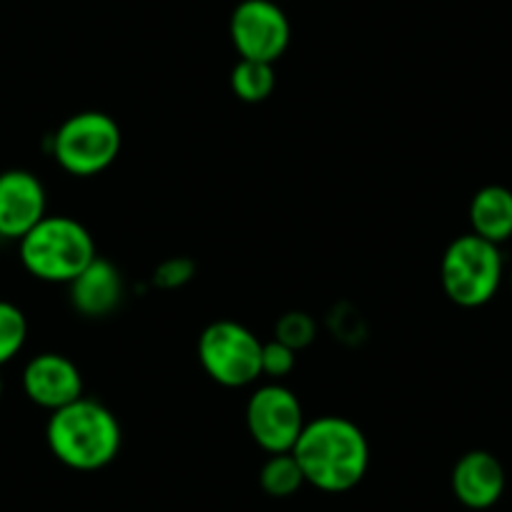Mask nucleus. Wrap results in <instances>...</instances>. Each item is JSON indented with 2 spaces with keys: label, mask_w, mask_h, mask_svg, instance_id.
Returning a JSON list of instances; mask_svg holds the SVG:
<instances>
[{
  "label": "nucleus",
  "mask_w": 512,
  "mask_h": 512,
  "mask_svg": "<svg viewBox=\"0 0 512 512\" xmlns=\"http://www.w3.org/2000/svg\"><path fill=\"white\" fill-rule=\"evenodd\" d=\"M472 234L500 246L512 236V191L507 186H482L470 201Z\"/></svg>",
  "instance_id": "13"
},
{
  "label": "nucleus",
  "mask_w": 512,
  "mask_h": 512,
  "mask_svg": "<svg viewBox=\"0 0 512 512\" xmlns=\"http://www.w3.org/2000/svg\"><path fill=\"white\" fill-rule=\"evenodd\" d=\"M314 337H317V324H314V319L309 314L287 312L277 322V337L274 339L292 347L294 352H299V349L309 347L314 342Z\"/></svg>",
  "instance_id": "17"
},
{
  "label": "nucleus",
  "mask_w": 512,
  "mask_h": 512,
  "mask_svg": "<svg viewBox=\"0 0 512 512\" xmlns=\"http://www.w3.org/2000/svg\"><path fill=\"white\" fill-rule=\"evenodd\" d=\"M292 455L307 485L322 492H347L367 475L369 442L352 420L324 415L304 425Z\"/></svg>",
  "instance_id": "1"
},
{
  "label": "nucleus",
  "mask_w": 512,
  "mask_h": 512,
  "mask_svg": "<svg viewBox=\"0 0 512 512\" xmlns=\"http://www.w3.org/2000/svg\"><path fill=\"white\" fill-rule=\"evenodd\" d=\"M121 126L103 111H81L53 134V159L73 176H96L121 154Z\"/></svg>",
  "instance_id": "5"
},
{
  "label": "nucleus",
  "mask_w": 512,
  "mask_h": 512,
  "mask_svg": "<svg viewBox=\"0 0 512 512\" xmlns=\"http://www.w3.org/2000/svg\"><path fill=\"white\" fill-rule=\"evenodd\" d=\"M71 304L83 317H108L123 299L121 272L96 256L71 284Z\"/></svg>",
  "instance_id": "12"
},
{
  "label": "nucleus",
  "mask_w": 512,
  "mask_h": 512,
  "mask_svg": "<svg viewBox=\"0 0 512 512\" xmlns=\"http://www.w3.org/2000/svg\"><path fill=\"white\" fill-rule=\"evenodd\" d=\"M0 397H3V377H0Z\"/></svg>",
  "instance_id": "20"
},
{
  "label": "nucleus",
  "mask_w": 512,
  "mask_h": 512,
  "mask_svg": "<svg viewBox=\"0 0 512 512\" xmlns=\"http://www.w3.org/2000/svg\"><path fill=\"white\" fill-rule=\"evenodd\" d=\"M264 342L231 319L211 322L199 337V362L221 387H246L262 377Z\"/></svg>",
  "instance_id": "6"
},
{
  "label": "nucleus",
  "mask_w": 512,
  "mask_h": 512,
  "mask_svg": "<svg viewBox=\"0 0 512 512\" xmlns=\"http://www.w3.org/2000/svg\"><path fill=\"white\" fill-rule=\"evenodd\" d=\"M304 425L302 402L284 384H264L246 402V430L269 455L292 452Z\"/></svg>",
  "instance_id": "7"
},
{
  "label": "nucleus",
  "mask_w": 512,
  "mask_h": 512,
  "mask_svg": "<svg viewBox=\"0 0 512 512\" xmlns=\"http://www.w3.org/2000/svg\"><path fill=\"white\" fill-rule=\"evenodd\" d=\"M23 392L33 405L56 412L83 397L81 369L63 354L43 352L23 369Z\"/></svg>",
  "instance_id": "9"
},
{
  "label": "nucleus",
  "mask_w": 512,
  "mask_h": 512,
  "mask_svg": "<svg viewBox=\"0 0 512 512\" xmlns=\"http://www.w3.org/2000/svg\"><path fill=\"white\" fill-rule=\"evenodd\" d=\"M21 262L31 277L51 284H71L96 259L93 236L71 216H46L21 241Z\"/></svg>",
  "instance_id": "3"
},
{
  "label": "nucleus",
  "mask_w": 512,
  "mask_h": 512,
  "mask_svg": "<svg viewBox=\"0 0 512 512\" xmlns=\"http://www.w3.org/2000/svg\"><path fill=\"white\" fill-rule=\"evenodd\" d=\"M46 440L58 462L71 470L93 472L111 465L118 457L121 425L106 405L81 397L51 412Z\"/></svg>",
  "instance_id": "2"
},
{
  "label": "nucleus",
  "mask_w": 512,
  "mask_h": 512,
  "mask_svg": "<svg viewBox=\"0 0 512 512\" xmlns=\"http://www.w3.org/2000/svg\"><path fill=\"white\" fill-rule=\"evenodd\" d=\"M510 287H512V272H510Z\"/></svg>",
  "instance_id": "21"
},
{
  "label": "nucleus",
  "mask_w": 512,
  "mask_h": 512,
  "mask_svg": "<svg viewBox=\"0 0 512 512\" xmlns=\"http://www.w3.org/2000/svg\"><path fill=\"white\" fill-rule=\"evenodd\" d=\"M194 274V264L189 259H169V262L161 264L154 274V282L159 284L161 289H176L181 284H186Z\"/></svg>",
  "instance_id": "19"
},
{
  "label": "nucleus",
  "mask_w": 512,
  "mask_h": 512,
  "mask_svg": "<svg viewBox=\"0 0 512 512\" xmlns=\"http://www.w3.org/2000/svg\"><path fill=\"white\" fill-rule=\"evenodd\" d=\"M46 189L41 179L26 169L0 174V239L21 241L33 226L46 219Z\"/></svg>",
  "instance_id": "10"
},
{
  "label": "nucleus",
  "mask_w": 512,
  "mask_h": 512,
  "mask_svg": "<svg viewBox=\"0 0 512 512\" xmlns=\"http://www.w3.org/2000/svg\"><path fill=\"white\" fill-rule=\"evenodd\" d=\"M440 282L457 307H482L502 284L500 246L477 234L457 236L442 254Z\"/></svg>",
  "instance_id": "4"
},
{
  "label": "nucleus",
  "mask_w": 512,
  "mask_h": 512,
  "mask_svg": "<svg viewBox=\"0 0 512 512\" xmlns=\"http://www.w3.org/2000/svg\"><path fill=\"white\" fill-rule=\"evenodd\" d=\"M229 36L241 58L277 63L289 48L292 28L272 0H241L231 13Z\"/></svg>",
  "instance_id": "8"
},
{
  "label": "nucleus",
  "mask_w": 512,
  "mask_h": 512,
  "mask_svg": "<svg viewBox=\"0 0 512 512\" xmlns=\"http://www.w3.org/2000/svg\"><path fill=\"white\" fill-rule=\"evenodd\" d=\"M452 492L470 510H487L505 492V467L492 452L470 450L452 467Z\"/></svg>",
  "instance_id": "11"
},
{
  "label": "nucleus",
  "mask_w": 512,
  "mask_h": 512,
  "mask_svg": "<svg viewBox=\"0 0 512 512\" xmlns=\"http://www.w3.org/2000/svg\"><path fill=\"white\" fill-rule=\"evenodd\" d=\"M231 91L239 101L244 103H262L267 101L277 86V76H274V63L264 61H249V58H239V63L231 71Z\"/></svg>",
  "instance_id": "14"
},
{
  "label": "nucleus",
  "mask_w": 512,
  "mask_h": 512,
  "mask_svg": "<svg viewBox=\"0 0 512 512\" xmlns=\"http://www.w3.org/2000/svg\"><path fill=\"white\" fill-rule=\"evenodd\" d=\"M294 349L287 347V344L282 342H267L262 347V374H269V377L274 379H282V377H289L294 369V364H297V357H294Z\"/></svg>",
  "instance_id": "18"
},
{
  "label": "nucleus",
  "mask_w": 512,
  "mask_h": 512,
  "mask_svg": "<svg viewBox=\"0 0 512 512\" xmlns=\"http://www.w3.org/2000/svg\"><path fill=\"white\" fill-rule=\"evenodd\" d=\"M259 482H262V490L272 497H289L302 490V485H307L302 467L292 452L269 455L262 472H259Z\"/></svg>",
  "instance_id": "15"
},
{
  "label": "nucleus",
  "mask_w": 512,
  "mask_h": 512,
  "mask_svg": "<svg viewBox=\"0 0 512 512\" xmlns=\"http://www.w3.org/2000/svg\"><path fill=\"white\" fill-rule=\"evenodd\" d=\"M28 337V319L16 304L0 302V367L11 362Z\"/></svg>",
  "instance_id": "16"
}]
</instances>
